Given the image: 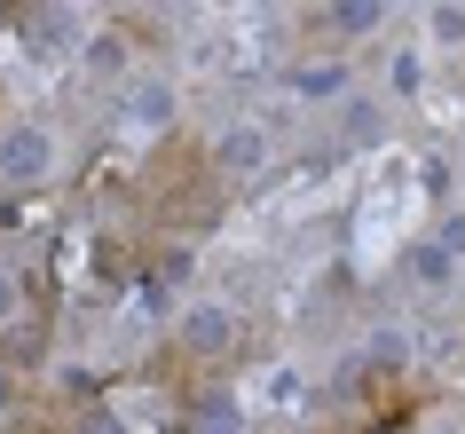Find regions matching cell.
<instances>
[{
  "mask_svg": "<svg viewBox=\"0 0 465 434\" xmlns=\"http://www.w3.org/2000/svg\"><path fill=\"white\" fill-rule=\"evenodd\" d=\"M8 308H16V285H8V277H0V316H8Z\"/></svg>",
  "mask_w": 465,
  "mask_h": 434,
  "instance_id": "obj_2",
  "label": "cell"
},
{
  "mask_svg": "<svg viewBox=\"0 0 465 434\" xmlns=\"http://www.w3.org/2000/svg\"><path fill=\"white\" fill-rule=\"evenodd\" d=\"M0 167H8V174H40V167H48V135L16 126V135H8V158H0Z\"/></svg>",
  "mask_w": 465,
  "mask_h": 434,
  "instance_id": "obj_1",
  "label": "cell"
},
{
  "mask_svg": "<svg viewBox=\"0 0 465 434\" xmlns=\"http://www.w3.org/2000/svg\"><path fill=\"white\" fill-rule=\"evenodd\" d=\"M0 395H8V387H0Z\"/></svg>",
  "mask_w": 465,
  "mask_h": 434,
  "instance_id": "obj_3",
  "label": "cell"
}]
</instances>
